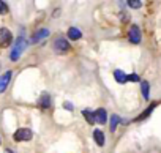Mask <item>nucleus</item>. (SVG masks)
<instances>
[{
  "label": "nucleus",
  "mask_w": 161,
  "mask_h": 153,
  "mask_svg": "<svg viewBox=\"0 0 161 153\" xmlns=\"http://www.w3.org/2000/svg\"><path fill=\"white\" fill-rule=\"evenodd\" d=\"M25 46H27L25 38H24V36H19V38L14 41V44H13V51H11V54H10L11 62H18V60H19V57H21L22 51L25 49Z\"/></svg>",
  "instance_id": "nucleus-1"
},
{
  "label": "nucleus",
  "mask_w": 161,
  "mask_h": 153,
  "mask_svg": "<svg viewBox=\"0 0 161 153\" xmlns=\"http://www.w3.org/2000/svg\"><path fill=\"white\" fill-rule=\"evenodd\" d=\"M32 136H33L32 129H29V128H19V129L14 133L13 137H14L16 142H25V140H30Z\"/></svg>",
  "instance_id": "nucleus-2"
},
{
  "label": "nucleus",
  "mask_w": 161,
  "mask_h": 153,
  "mask_svg": "<svg viewBox=\"0 0 161 153\" xmlns=\"http://www.w3.org/2000/svg\"><path fill=\"white\" fill-rule=\"evenodd\" d=\"M13 41V35L8 29L2 27L0 29V47H8Z\"/></svg>",
  "instance_id": "nucleus-3"
},
{
  "label": "nucleus",
  "mask_w": 161,
  "mask_h": 153,
  "mask_svg": "<svg viewBox=\"0 0 161 153\" xmlns=\"http://www.w3.org/2000/svg\"><path fill=\"white\" fill-rule=\"evenodd\" d=\"M54 51H55L57 54H65V52H68V51H69L68 41H66L65 38H57V40L54 41Z\"/></svg>",
  "instance_id": "nucleus-4"
},
{
  "label": "nucleus",
  "mask_w": 161,
  "mask_h": 153,
  "mask_svg": "<svg viewBox=\"0 0 161 153\" xmlns=\"http://www.w3.org/2000/svg\"><path fill=\"white\" fill-rule=\"evenodd\" d=\"M128 38H130V41L133 44H139V41H141V30H139L137 25H131L130 33H128Z\"/></svg>",
  "instance_id": "nucleus-5"
},
{
  "label": "nucleus",
  "mask_w": 161,
  "mask_h": 153,
  "mask_svg": "<svg viewBox=\"0 0 161 153\" xmlns=\"http://www.w3.org/2000/svg\"><path fill=\"white\" fill-rule=\"evenodd\" d=\"M10 79H11V71H7L3 76H0V93H3L10 84Z\"/></svg>",
  "instance_id": "nucleus-6"
},
{
  "label": "nucleus",
  "mask_w": 161,
  "mask_h": 153,
  "mask_svg": "<svg viewBox=\"0 0 161 153\" xmlns=\"http://www.w3.org/2000/svg\"><path fill=\"white\" fill-rule=\"evenodd\" d=\"M38 106L41 107V109H49L51 107V95L49 93H41V96H40V100H38Z\"/></svg>",
  "instance_id": "nucleus-7"
},
{
  "label": "nucleus",
  "mask_w": 161,
  "mask_h": 153,
  "mask_svg": "<svg viewBox=\"0 0 161 153\" xmlns=\"http://www.w3.org/2000/svg\"><path fill=\"white\" fill-rule=\"evenodd\" d=\"M93 117H95V122H97V123L104 125V123L108 122V114H106L104 109H98V111H95V112H93Z\"/></svg>",
  "instance_id": "nucleus-8"
},
{
  "label": "nucleus",
  "mask_w": 161,
  "mask_h": 153,
  "mask_svg": "<svg viewBox=\"0 0 161 153\" xmlns=\"http://www.w3.org/2000/svg\"><path fill=\"white\" fill-rule=\"evenodd\" d=\"M155 107H156V103H152V104H150V106H148V107H147V109L141 114V115H137V117L134 118V122H142V120H145V118H147V117L153 112V109H155Z\"/></svg>",
  "instance_id": "nucleus-9"
},
{
  "label": "nucleus",
  "mask_w": 161,
  "mask_h": 153,
  "mask_svg": "<svg viewBox=\"0 0 161 153\" xmlns=\"http://www.w3.org/2000/svg\"><path fill=\"white\" fill-rule=\"evenodd\" d=\"M114 78H115V81H117L119 84L128 82V81H126V74H125L122 69H114Z\"/></svg>",
  "instance_id": "nucleus-10"
},
{
  "label": "nucleus",
  "mask_w": 161,
  "mask_h": 153,
  "mask_svg": "<svg viewBox=\"0 0 161 153\" xmlns=\"http://www.w3.org/2000/svg\"><path fill=\"white\" fill-rule=\"evenodd\" d=\"M93 139H95V142H97L100 147L104 145V134H103L101 129H95V131H93Z\"/></svg>",
  "instance_id": "nucleus-11"
},
{
  "label": "nucleus",
  "mask_w": 161,
  "mask_h": 153,
  "mask_svg": "<svg viewBox=\"0 0 161 153\" xmlns=\"http://www.w3.org/2000/svg\"><path fill=\"white\" fill-rule=\"evenodd\" d=\"M80 36H82V33H80V30L79 29H76V27H71L69 30H68V38L69 40H79Z\"/></svg>",
  "instance_id": "nucleus-12"
},
{
  "label": "nucleus",
  "mask_w": 161,
  "mask_h": 153,
  "mask_svg": "<svg viewBox=\"0 0 161 153\" xmlns=\"http://www.w3.org/2000/svg\"><path fill=\"white\" fill-rule=\"evenodd\" d=\"M47 35H49V30H47V29H41V30H40L38 33H35V35H33L32 41H33V43H36V41H40V40L46 38Z\"/></svg>",
  "instance_id": "nucleus-13"
},
{
  "label": "nucleus",
  "mask_w": 161,
  "mask_h": 153,
  "mask_svg": "<svg viewBox=\"0 0 161 153\" xmlns=\"http://www.w3.org/2000/svg\"><path fill=\"white\" fill-rule=\"evenodd\" d=\"M141 87H142V95H144V98L145 100H148V93H150V85H148V82L147 81H142L141 82Z\"/></svg>",
  "instance_id": "nucleus-14"
},
{
  "label": "nucleus",
  "mask_w": 161,
  "mask_h": 153,
  "mask_svg": "<svg viewBox=\"0 0 161 153\" xmlns=\"http://www.w3.org/2000/svg\"><path fill=\"white\" fill-rule=\"evenodd\" d=\"M82 115L86 117V120L89 122V125H93V123H95V117H93V112H89V111L86 109V111H82Z\"/></svg>",
  "instance_id": "nucleus-15"
},
{
  "label": "nucleus",
  "mask_w": 161,
  "mask_h": 153,
  "mask_svg": "<svg viewBox=\"0 0 161 153\" xmlns=\"http://www.w3.org/2000/svg\"><path fill=\"white\" fill-rule=\"evenodd\" d=\"M119 123H120V117H119V115H112V117H111V131H112V133L115 131V128H117Z\"/></svg>",
  "instance_id": "nucleus-16"
},
{
  "label": "nucleus",
  "mask_w": 161,
  "mask_h": 153,
  "mask_svg": "<svg viewBox=\"0 0 161 153\" xmlns=\"http://www.w3.org/2000/svg\"><path fill=\"white\" fill-rule=\"evenodd\" d=\"M131 8H141L142 7V2H139V0H128L126 2Z\"/></svg>",
  "instance_id": "nucleus-17"
},
{
  "label": "nucleus",
  "mask_w": 161,
  "mask_h": 153,
  "mask_svg": "<svg viewBox=\"0 0 161 153\" xmlns=\"http://www.w3.org/2000/svg\"><path fill=\"white\" fill-rule=\"evenodd\" d=\"M126 81H131V82H139V76H137V74H130V76H126Z\"/></svg>",
  "instance_id": "nucleus-18"
},
{
  "label": "nucleus",
  "mask_w": 161,
  "mask_h": 153,
  "mask_svg": "<svg viewBox=\"0 0 161 153\" xmlns=\"http://www.w3.org/2000/svg\"><path fill=\"white\" fill-rule=\"evenodd\" d=\"M8 11V5L5 2H0V14H5Z\"/></svg>",
  "instance_id": "nucleus-19"
},
{
  "label": "nucleus",
  "mask_w": 161,
  "mask_h": 153,
  "mask_svg": "<svg viewBox=\"0 0 161 153\" xmlns=\"http://www.w3.org/2000/svg\"><path fill=\"white\" fill-rule=\"evenodd\" d=\"M63 107H65L66 111H73V106H71V103H63Z\"/></svg>",
  "instance_id": "nucleus-20"
},
{
  "label": "nucleus",
  "mask_w": 161,
  "mask_h": 153,
  "mask_svg": "<svg viewBox=\"0 0 161 153\" xmlns=\"http://www.w3.org/2000/svg\"><path fill=\"white\" fill-rule=\"evenodd\" d=\"M7 153H13V151H11V150H7Z\"/></svg>",
  "instance_id": "nucleus-21"
},
{
  "label": "nucleus",
  "mask_w": 161,
  "mask_h": 153,
  "mask_svg": "<svg viewBox=\"0 0 161 153\" xmlns=\"http://www.w3.org/2000/svg\"><path fill=\"white\" fill-rule=\"evenodd\" d=\"M0 144H2V140H0Z\"/></svg>",
  "instance_id": "nucleus-22"
}]
</instances>
